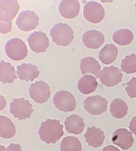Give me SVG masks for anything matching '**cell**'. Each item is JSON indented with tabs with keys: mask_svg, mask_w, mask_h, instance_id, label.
<instances>
[{
	"mask_svg": "<svg viewBox=\"0 0 136 151\" xmlns=\"http://www.w3.org/2000/svg\"><path fill=\"white\" fill-rule=\"evenodd\" d=\"M19 9V4L16 0H1L0 20L11 21L17 14Z\"/></svg>",
	"mask_w": 136,
	"mask_h": 151,
	"instance_id": "cell-12",
	"label": "cell"
},
{
	"mask_svg": "<svg viewBox=\"0 0 136 151\" xmlns=\"http://www.w3.org/2000/svg\"><path fill=\"white\" fill-rule=\"evenodd\" d=\"M80 69L82 75L91 74L97 78L101 72V67L98 62L91 57H86L81 60Z\"/></svg>",
	"mask_w": 136,
	"mask_h": 151,
	"instance_id": "cell-18",
	"label": "cell"
},
{
	"mask_svg": "<svg viewBox=\"0 0 136 151\" xmlns=\"http://www.w3.org/2000/svg\"><path fill=\"white\" fill-rule=\"evenodd\" d=\"M15 125L6 116H0V136L4 139L13 137L16 134Z\"/></svg>",
	"mask_w": 136,
	"mask_h": 151,
	"instance_id": "cell-23",
	"label": "cell"
},
{
	"mask_svg": "<svg viewBox=\"0 0 136 151\" xmlns=\"http://www.w3.org/2000/svg\"><path fill=\"white\" fill-rule=\"evenodd\" d=\"M7 149L8 151H22L20 145L18 144H10Z\"/></svg>",
	"mask_w": 136,
	"mask_h": 151,
	"instance_id": "cell-30",
	"label": "cell"
},
{
	"mask_svg": "<svg viewBox=\"0 0 136 151\" xmlns=\"http://www.w3.org/2000/svg\"><path fill=\"white\" fill-rule=\"evenodd\" d=\"M82 147L78 139L74 137H67L62 140L61 151H82Z\"/></svg>",
	"mask_w": 136,
	"mask_h": 151,
	"instance_id": "cell-26",
	"label": "cell"
},
{
	"mask_svg": "<svg viewBox=\"0 0 136 151\" xmlns=\"http://www.w3.org/2000/svg\"><path fill=\"white\" fill-rule=\"evenodd\" d=\"M82 42L88 48L97 49L100 48L105 41V37L101 32L95 30L88 31L84 34Z\"/></svg>",
	"mask_w": 136,
	"mask_h": 151,
	"instance_id": "cell-15",
	"label": "cell"
},
{
	"mask_svg": "<svg viewBox=\"0 0 136 151\" xmlns=\"http://www.w3.org/2000/svg\"><path fill=\"white\" fill-rule=\"evenodd\" d=\"M134 38L133 33L128 29L117 30L113 35V40L120 46L128 45L132 42Z\"/></svg>",
	"mask_w": 136,
	"mask_h": 151,
	"instance_id": "cell-25",
	"label": "cell"
},
{
	"mask_svg": "<svg viewBox=\"0 0 136 151\" xmlns=\"http://www.w3.org/2000/svg\"><path fill=\"white\" fill-rule=\"evenodd\" d=\"M135 11L136 12V3L135 4Z\"/></svg>",
	"mask_w": 136,
	"mask_h": 151,
	"instance_id": "cell-34",
	"label": "cell"
},
{
	"mask_svg": "<svg viewBox=\"0 0 136 151\" xmlns=\"http://www.w3.org/2000/svg\"><path fill=\"white\" fill-rule=\"evenodd\" d=\"M112 141L123 150H128L134 142L132 133L125 129H119L113 134Z\"/></svg>",
	"mask_w": 136,
	"mask_h": 151,
	"instance_id": "cell-13",
	"label": "cell"
},
{
	"mask_svg": "<svg viewBox=\"0 0 136 151\" xmlns=\"http://www.w3.org/2000/svg\"><path fill=\"white\" fill-rule=\"evenodd\" d=\"M39 16L33 11L26 10L21 12L17 18L16 24L24 32L34 30L39 25Z\"/></svg>",
	"mask_w": 136,
	"mask_h": 151,
	"instance_id": "cell-6",
	"label": "cell"
},
{
	"mask_svg": "<svg viewBox=\"0 0 136 151\" xmlns=\"http://www.w3.org/2000/svg\"><path fill=\"white\" fill-rule=\"evenodd\" d=\"M30 98L38 103L47 102L50 95V87L43 81H37L30 85L29 90Z\"/></svg>",
	"mask_w": 136,
	"mask_h": 151,
	"instance_id": "cell-8",
	"label": "cell"
},
{
	"mask_svg": "<svg viewBox=\"0 0 136 151\" xmlns=\"http://www.w3.org/2000/svg\"><path fill=\"white\" fill-rule=\"evenodd\" d=\"M118 50L113 44H107L105 46L99 53V58L103 64L108 65L115 60Z\"/></svg>",
	"mask_w": 136,
	"mask_h": 151,
	"instance_id": "cell-22",
	"label": "cell"
},
{
	"mask_svg": "<svg viewBox=\"0 0 136 151\" xmlns=\"http://www.w3.org/2000/svg\"><path fill=\"white\" fill-rule=\"evenodd\" d=\"M53 101L58 109L65 112L73 111L76 108L75 99L68 91L62 90L56 92Z\"/></svg>",
	"mask_w": 136,
	"mask_h": 151,
	"instance_id": "cell-4",
	"label": "cell"
},
{
	"mask_svg": "<svg viewBox=\"0 0 136 151\" xmlns=\"http://www.w3.org/2000/svg\"><path fill=\"white\" fill-rule=\"evenodd\" d=\"M102 151H120L118 148L112 145H108L104 148Z\"/></svg>",
	"mask_w": 136,
	"mask_h": 151,
	"instance_id": "cell-32",
	"label": "cell"
},
{
	"mask_svg": "<svg viewBox=\"0 0 136 151\" xmlns=\"http://www.w3.org/2000/svg\"><path fill=\"white\" fill-rule=\"evenodd\" d=\"M33 111L32 105L24 98L15 99L10 103V113L19 120L30 118Z\"/></svg>",
	"mask_w": 136,
	"mask_h": 151,
	"instance_id": "cell-5",
	"label": "cell"
},
{
	"mask_svg": "<svg viewBox=\"0 0 136 151\" xmlns=\"http://www.w3.org/2000/svg\"><path fill=\"white\" fill-rule=\"evenodd\" d=\"M80 4L77 0H62L59 3V13L64 18L72 19L79 14Z\"/></svg>",
	"mask_w": 136,
	"mask_h": 151,
	"instance_id": "cell-14",
	"label": "cell"
},
{
	"mask_svg": "<svg viewBox=\"0 0 136 151\" xmlns=\"http://www.w3.org/2000/svg\"><path fill=\"white\" fill-rule=\"evenodd\" d=\"M98 83L95 77L90 75L82 77L79 79L78 87L81 93L85 95L89 94L96 91Z\"/></svg>",
	"mask_w": 136,
	"mask_h": 151,
	"instance_id": "cell-21",
	"label": "cell"
},
{
	"mask_svg": "<svg viewBox=\"0 0 136 151\" xmlns=\"http://www.w3.org/2000/svg\"><path fill=\"white\" fill-rule=\"evenodd\" d=\"M63 128L59 120L48 119L42 123L38 133L42 141L55 144L63 136Z\"/></svg>",
	"mask_w": 136,
	"mask_h": 151,
	"instance_id": "cell-1",
	"label": "cell"
},
{
	"mask_svg": "<svg viewBox=\"0 0 136 151\" xmlns=\"http://www.w3.org/2000/svg\"><path fill=\"white\" fill-rule=\"evenodd\" d=\"M65 124L67 132L75 134L78 135L81 133L85 127L83 119L76 114L67 117Z\"/></svg>",
	"mask_w": 136,
	"mask_h": 151,
	"instance_id": "cell-19",
	"label": "cell"
},
{
	"mask_svg": "<svg viewBox=\"0 0 136 151\" xmlns=\"http://www.w3.org/2000/svg\"><path fill=\"white\" fill-rule=\"evenodd\" d=\"M108 103L105 98L99 95L88 97L84 101L85 110L92 115H101L106 111Z\"/></svg>",
	"mask_w": 136,
	"mask_h": 151,
	"instance_id": "cell-10",
	"label": "cell"
},
{
	"mask_svg": "<svg viewBox=\"0 0 136 151\" xmlns=\"http://www.w3.org/2000/svg\"><path fill=\"white\" fill-rule=\"evenodd\" d=\"M17 77L15 74L14 67L10 63L1 60L0 64V81L4 84L14 82Z\"/></svg>",
	"mask_w": 136,
	"mask_h": 151,
	"instance_id": "cell-20",
	"label": "cell"
},
{
	"mask_svg": "<svg viewBox=\"0 0 136 151\" xmlns=\"http://www.w3.org/2000/svg\"><path fill=\"white\" fill-rule=\"evenodd\" d=\"M128 110L129 108L123 100L116 99L111 103L110 111L114 118H122L127 114Z\"/></svg>",
	"mask_w": 136,
	"mask_h": 151,
	"instance_id": "cell-24",
	"label": "cell"
},
{
	"mask_svg": "<svg viewBox=\"0 0 136 151\" xmlns=\"http://www.w3.org/2000/svg\"><path fill=\"white\" fill-rule=\"evenodd\" d=\"M129 127L131 132L136 135V116L131 120Z\"/></svg>",
	"mask_w": 136,
	"mask_h": 151,
	"instance_id": "cell-31",
	"label": "cell"
},
{
	"mask_svg": "<svg viewBox=\"0 0 136 151\" xmlns=\"http://www.w3.org/2000/svg\"><path fill=\"white\" fill-rule=\"evenodd\" d=\"M123 75L121 70L113 66L104 68L101 71L99 78L102 84L110 87L121 82Z\"/></svg>",
	"mask_w": 136,
	"mask_h": 151,
	"instance_id": "cell-9",
	"label": "cell"
},
{
	"mask_svg": "<svg viewBox=\"0 0 136 151\" xmlns=\"http://www.w3.org/2000/svg\"><path fill=\"white\" fill-rule=\"evenodd\" d=\"M84 136L89 145L94 148L102 146L105 138L103 132L95 126L88 128Z\"/></svg>",
	"mask_w": 136,
	"mask_h": 151,
	"instance_id": "cell-17",
	"label": "cell"
},
{
	"mask_svg": "<svg viewBox=\"0 0 136 151\" xmlns=\"http://www.w3.org/2000/svg\"><path fill=\"white\" fill-rule=\"evenodd\" d=\"M7 56L14 61L23 60L28 54L27 46L20 38H15L8 41L5 47Z\"/></svg>",
	"mask_w": 136,
	"mask_h": 151,
	"instance_id": "cell-3",
	"label": "cell"
},
{
	"mask_svg": "<svg viewBox=\"0 0 136 151\" xmlns=\"http://www.w3.org/2000/svg\"><path fill=\"white\" fill-rule=\"evenodd\" d=\"M126 85L125 90L128 96L131 99L136 98V77H133L126 83Z\"/></svg>",
	"mask_w": 136,
	"mask_h": 151,
	"instance_id": "cell-28",
	"label": "cell"
},
{
	"mask_svg": "<svg viewBox=\"0 0 136 151\" xmlns=\"http://www.w3.org/2000/svg\"><path fill=\"white\" fill-rule=\"evenodd\" d=\"M0 151H8L7 148L4 147V146L1 145L0 146Z\"/></svg>",
	"mask_w": 136,
	"mask_h": 151,
	"instance_id": "cell-33",
	"label": "cell"
},
{
	"mask_svg": "<svg viewBox=\"0 0 136 151\" xmlns=\"http://www.w3.org/2000/svg\"><path fill=\"white\" fill-rule=\"evenodd\" d=\"M16 73L18 77L22 81H33L39 76L40 72L37 67L30 63H23L18 66Z\"/></svg>",
	"mask_w": 136,
	"mask_h": 151,
	"instance_id": "cell-16",
	"label": "cell"
},
{
	"mask_svg": "<svg viewBox=\"0 0 136 151\" xmlns=\"http://www.w3.org/2000/svg\"><path fill=\"white\" fill-rule=\"evenodd\" d=\"M121 70L127 74L136 72V55L135 54L127 55L125 59L122 60Z\"/></svg>",
	"mask_w": 136,
	"mask_h": 151,
	"instance_id": "cell-27",
	"label": "cell"
},
{
	"mask_svg": "<svg viewBox=\"0 0 136 151\" xmlns=\"http://www.w3.org/2000/svg\"><path fill=\"white\" fill-rule=\"evenodd\" d=\"M83 14L87 21L93 24H97L103 19L105 11L100 4L91 1L85 4L84 7Z\"/></svg>",
	"mask_w": 136,
	"mask_h": 151,
	"instance_id": "cell-7",
	"label": "cell"
},
{
	"mask_svg": "<svg viewBox=\"0 0 136 151\" xmlns=\"http://www.w3.org/2000/svg\"><path fill=\"white\" fill-rule=\"evenodd\" d=\"M1 22V33L4 34L8 33L11 31L12 22H4L0 20Z\"/></svg>",
	"mask_w": 136,
	"mask_h": 151,
	"instance_id": "cell-29",
	"label": "cell"
},
{
	"mask_svg": "<svg viewBox=\"0 0 136 151\" xmlns=\"http://www.w3.org/2000/svg\"><path fill=\"white\" fill-rule=\"evenodd\" d=\"M27 41L31 50L36 53L45 52L49 46L46 35L42 31L33 32L28 37Z\"/></svg>",
	"mask_w": 136,
	"mask_h": 151,
	"instance_id": "cell-11",
	"label": "cell"
},
{
	"mask_svg": "<svg viewBox=\"0 0 136 151\" xmlns=\"http://www.w3.org/2000/svg\"><path fill=\"white\" fill-rule=\"evenodd\" d=\"M50 35L52 41L57 46L69 45L74 38L72 29L67 24L59 23L50 29Z\"/></svg>",
	"mask_w": 136,
	"mask_h": 151,
	"instance_id": "cell-2",
	"label": "cell"
}]
</instances>
